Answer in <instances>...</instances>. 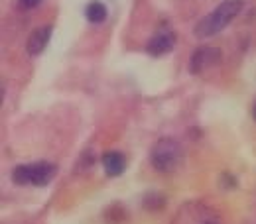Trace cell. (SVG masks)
<instances>
[{
	"mask_svg": "<svg viewBox=\"0 0 256 224\" xmlns=\"http://www.w3.org/2000/svg\"><path fill=\"white\" fill-rule=\"evenodd\" d=\"M50 35H52V26H42L36 32H32V35L28 37V45H26L28 53L30 55H40L44 51V47L48 45Z\"/></svg>",
	"mask_w": 256,
	"mask_h": 224,
	"instance_id": "cell-6",
	"label": "cell"
},
{
	"mask_svg": "<svg viewBox=\"0 0 256 224\" xmlns=\"http://www.w3.org/2000/svg\"><path fill=\"white\" fill-rule=\"evenodd\" d=\"M172 224H221V217L213 207L199 201H192L178 211Z\"/></svg>",
	"mask_w": 256,
	"mask_h": 224,
	"instance_id": "cell-4",
	"label": "cell"
},
{
	"mask_svg": "<svg viewBox=\"0 0 256 224\" xmlns=\"http://www.w3.org/2000/svg\"><path fill=\"white\" fill-rule=\"evenodd\" d=\"M126 211L120 207V205H112V207H108L106 209V213H104V221L108 224H120L126 221Z\"/></svg>",
	"mask_w": 256,
	"mask_h": 224,
	"instance_id": "cell-10",
	"label": "cell"
},
{
	"mask_svg": "<svg viewBox=\"0 0 256 224\" xmlns=\"http://www.w3.org/2000/svg\"><path fill=\"white\" fill-rule=\"evenodd\" d=\"M150 161L154 169H158L162 173H172L182 163V146L174 138H162L160 142L152 146Z\"/></svg>",
	"mask_w": 256,
	"mask_h": 224,
	"instance_id": "cell-3",
	"label": "cell"
},
{
	"mask_svg": "<svg viewBox=\"0 0 256 224\" xmlns=\"http://www.w3.org/2000/svg\"><path fill=\"white\" fill-rule=\"evenodd\" d=\"M40 2H42V0H20V6H22V8H36Z\"/></svg>",
	"mask_w": 256,
	"mask_h": 224,
	"instance_id": "cell-12",
	"label": "cell"
},
{
	"mask_svg": "<svg viewBox=\"0 0 256 224\" xmlns=\"http://www.w3.org/2000/svg\"><path fill=\"white\" fill-rule=\"evenodd\" d=\"M217 57H219V53H217L215 49H211V47H201V49H197L192 59V71L193 73H201L207 65L213 63Z\"/></svg>",
	"mask_w": 256,
	"mask_h": 224,
	"instance_id": "cell-7",
	"label": "cell"
},
{
	"mask_svg": "<svg viewBox=\"0 0 256 224\" xmlns=\"http://www.w3.org/2000/svg\"><path fill=\"white\" fill-rule=\"evenodd\" d=\"M102 167L106 171V175L110 177H116L124 171V156L118 154V152H108L102 156Z\"/></svg>",
	"mask_w": 256,
	"mask_h": 224,
	"instance_id": "cell-8",
	"label": "cell"
},
{
	"mask_svg": "<svg viewBox=\"0 0 256 224\" xmlns=\"http://www.w3.org/2000/svg\"><path fill=\"white\" fill-rule=\"evenodd\" d=\"M240 10H242V0H224L221 6H217L209 16H205L195 26V35L203 39L219 33L234 20V16H238Z\"/></svg>",
	"mask_w": 256,
	"mask_h": 224,
	"instance_id": "cell-1",
	"label": "cell"
},
{
	"mask_svg": "<svg viewBox=\"0 0 256 224\" xmlns=\"http://www.w3.org/2000/svg\"><path fill=\"white\" fill-rule=\"evenodd\" d=\"M174 45H176V35L172 32H162L148 41L146 49H148L150 55H164V53L172 51Z\"/></svg>",
	"mask_w": 256,
	"mask_h": 224,
	"instance_id": "cell-5",
	"label": "cell"
},
{
	"mask_svg": "<svg viewBox=\"0 0 256 224\" xmlns=\"http://www.w3.org/2000/svg\"><path fill=\"white\" fill-rule=\"evenodd\" d=\"M58 173V167L50 161H36L28 165H18L12 171V181L16 185H48Z\"/></svg>",
	"mask_w": 256,
	"mask_h": 224,
	"instance_id": "cell-2",
	"label": "cell"
},
{
	"mask_svg": "<svg viewBox=\"0 0 256 224\" xmlns=\"http://www.w3.org/2000/svg\"><path fill=\"white\" fill-rule=\"evenodd\" d=\"M85 16H87L89 22L100 24V22L106 20V6H104L102 2H91V4L87 6V10H85Z\"/></svg>",
	"mask_w": 256,
	"mask_h": 224,
	"instance_id": "cell-9",
	"label": "cell"
},
{
	"mask_svg": "<svg viewBox=\"0 0 256 224\" xmlns=\"http://www.w3.org/2000/svg\"><path fill=\"white\" fill-rule=\"evenodd\" d=\"M142 205H144V209H148V211H162V209L166 207V199H164L162 195H158V193H150V195L144 197Z\"/></svg>",
	"mask_w": 256,
	"mask_h": 224,
	"instance_id": "cell-11",
	"label": "cell"
}]
</instances>
